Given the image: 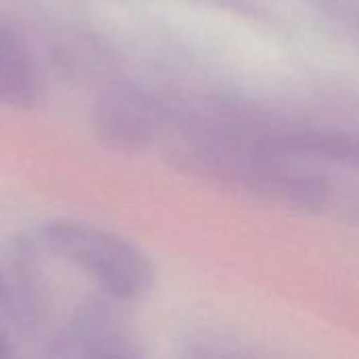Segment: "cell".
Returning a JSON list of instances; mask_svg holds the SVG:
<instances>
[{
	"instance_id": "cell-1",
	"label": "cell",
	"mask_w": 359,
	"mask_h": 359,
	"mask_svg": "<svg viewBox=\"0 0 359 359\" xmlns=\"http://www.w3.org/2000/svg\"><path fill=\"white\" fill-rule=\"evenodd\" d=\"M42 246L80 267L116 301H139L154 286V265L130 242L78 221H57L42 229Z\"/></svg>"
},
{
	"instance_id": "cell-2",
	"label": "cell",
	"mask_w": 359,
	"mask_h": 359,
	"mask_svg": "<svg viewBox=\"0 0 359 359\" xmlns=\"http://www.w3.org/2000/svg\"><path fill=\"white\" fill-rule=\"evenodd\" d=\"M95 130L116 149H139L160 130V107L151 95L130 84L109 86L95 105Z\"/></svg>"
},
{
	"instance_id": "cell-3",
	"label": "cell",
	"mask_w": 359,
	"mask_h": 359,
	"mask_svg": "<svg viewBox=\"0 0 359 359\" xmlns=\"http://www.w3.org/2000/svg\"><path fill=\"white\" fill-rule=\"evenodd\" d=\"M55 355L76 358H135L126 330L105 305H90L78 313L72 328L55 343Z\"/></svg>"
},
{
	"instance_id": "cell-4",
	"label": "cell",
	"mask_w": 359,
	"mask_h": 359,
	"mask_svg": "<svg viewBox=\"0 0 359 359\" xmlns=\"http://www.w3.org/2000/svg\"><path fill=\"white\" fill-rule=\"evenodd\" d=\"M40 93L38 69L23 44L0 25V103L29 107Z\"/></svg>"
},
{
	"instance_id": "cell-5",
	"label": "cell",
	"mask_w": 359,
	"mask_h": 359,
	"mask_svg": "<svg viewBox=\"0 0 359 359\" xmlns=\"http://www.w3.org/2000/svg\"><path fill=\"white\" fill-rule=\"evenodd\" d=\"M0 311L23 328H34L40 320V294L23 265L0 263Z\"/></svg>"
},
{
	"instance_id": "cell-6",
	"label": "cell",
	"mask_w": 359,
	"mask_h": 359,
	"mask_svg": "<svg viewBox=\"0 0 359 359\" xmlns=\"http://www.w3.org/2000/svg\"><path fill=\"white\" fill-rule=\"evenodd\" d=\"M15 355V347L11 343V337L4 328H0V359Z\"/></svg>"
}]
</instances>
